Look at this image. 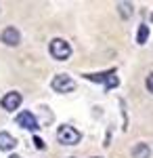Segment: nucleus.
Wrapping results in <instances>:
<instances>
[{"mask_svg": "<svg viewBox=\"0 0 153 158\" xmlns=\"http://www.w3.org/2000/svg\"><path fill=\"white\" fill-rule=\"evenodd\" d=\"M86 80L90 82H103L105 85V91H111L120 85V78L116 70H107V72H99V74H84Z\"/></svg>", "mask_w": 153, "mask_h": 158, "instance_id": "obj_1", "label": "nucleus"}, {"mask_svg": "<svg viewBox=\"0 0 153 158\" xmlns=\"http://www.w3.org/2000/svg\"><path fill=\"white\" fill-rule=\"evenodd\" d=\"M57 139H59V143H63V146H76V143H80L82 133L78 129L69 127V124H61L59 129H57Z\"/></svg>", "mask_w": 153, "mask_h": 158, "instance_id": "obj_2", "label": "nucleus"}, {"mask_svg": "<svg viewBox=\"0 0 153 158\" xmlns=\"http://www.w3.org/2000/svg\"><path fill=\"white\" fill-rule=\"evenodd\" d=\"M48 51H50V55L57 61H65V59H69V55H71L69 42L63 40V38H53L50 44H48Z\"/></svg>", "mask_w": 153, "mask_h": 158, "instance_id": "obj_3", "label": "nucleus"}, {"mask_svg": "<svg viewBox=\"0 0 153 158\" xmlns=\"http://www.w3.org/2000/svg\"><path fill=\"white\" fill-rule=\"evenodd\" d=\"M50 86H53V91H57V93H67V91H73V89H76V80L69 78L67 74H57V76L53 78Z\"/></svg>", "mask_w": 153, "mask_h": 158, "instance_id": "obj_4", "label": "nucleus"}, {"mask_svg": "<svg viewBox=\"0 0 153 158\" xmlns=\"http://www.w3.org/2000/svg\"><path fill=\"white\" fill-rule=\"evenodd\" d=\"M21 101H23L21 93H17V91H9L4 97L0 99V106H2V110H6V112H15V110L21 106Z\"/></svg>", "mask_w": 153, "mask_h": 158, "instance_id": "obj_5", "label": "nucleus"}, {"mask_svg": "<svg viewBox=\"0 0 153 158\" xmlns=\"http://www.w3.org/2000/svg\"><path fill=\"white\" fill-rule=\"evenodd\" d=\"M15 122H17L19 127L27 129V131H32V133H36V131L40 129V127H38V120H36V116L32 112H21V114H17Z\"/></svg>", "mask_w": 153, "mask_h": 158, "instance_id": "obj_6", "label": "nucleus"}, {"mask_svg": "<svg viewBox=\"0 0 153 158\" xmlns=\"http://www.w3.org/2000/svg\"><path fill=\"white\" fill-rule=\"evenodd\" d=\"M0 40H2L6 47H17V44H19V40H21V34H19V30H17V27L9 25V27H4V30H2Z\"/></svg>", "mask_w": 153, "mask_h": 158, "instance_id": "obj_7", "label": "nucleus"}, {"mask_svg": "<svg viewBox=\"0 0 153 158\" xmlns=\"http://www.w3.org/2000/svg\"><path fill=\"white\" fill-rule=\"evenodd\" d=\"M15 146H17V139H15L11 133H6V131H0V150L9 152V150H13Z\"/></svg>", "mask_w": 153, "mask_h": 158, "instance_id": "obj_8", "label": "nucleus"}, {"mask_svg": "<svg viewBox=\"0 0 153 158\" xmlns=\"http://www.w3.org/2000/svg\"><path fill=\"white\" fill-rule=\"evenodd\" d=\"M149 156H151V150L147 143H136L132 150V158H149Z\"/></svg>", "mask_w": 153, "mask_h": 158, "instance_id": "obj_9", "label": "nucleus"}, {"mask_svg": "<svg viewBox=\"0 0 153 158\" xmlns=\"http://www.w3.org/2000/svg\"><path fill=\"white\" fill-rule=\"evenodd\" d=\"M147 38H149V25L141 23L139 32H136V42H139V44H145V42H147Z\"/></svg>", "mask_w": 153, "mask_h": 158, "instance_id": "obj_10", "label": "nucleus"}, {"mask_svg": "<svg viewBox=\"0 0 153 158\" xmlns=\"http://www.w3.org/2000/svg\"><path fill=\"white\" fill-rule=\"evenodd\" d=\"M118 9H120V15H122L124 19H128L130 15H132V4H130V2H120Z\"/></svg>", "mask_w": 153, "mask_h": 158, "instance_id": "obj_11", "label": "nucleus"}, {"mask_svg": "<svg viewBox=\"0 0 153 158\" xmlns=\"http://www.w3.org/2000/svg\"><path fill=\"white\" fill-rule=\"evenodd\" d=\"M145 86H147V91H149V93H153V74H149V76H147Z\"/></svg>", "mask_w": 153, "mask_h": 158, "instance_id": "obj_12", "label": "nucleus"}, {"mask_svg": "<svg viewBox=\"0 0 153 158\" xmlns=\"http://www.w3.org/2000/svg\"><path fill=\"white\" fill-rule=\"evenodd\" d=\"M34 146L38 148V150H44V148H46V146H44V141H42L40 137H34Z\"/></svg>", "mask_w": 153, "mask_h": 158, "instance_id": "obj_13", "label": "nucleus"}, {"mask_svg": "<svg viewBox=\"0 0 153 158\" xmlns=\"http://www.w3.org/2000/svg\"><path fill=\"white\" fill-rule=\"evenodd\" d=\"M9 158H19V156H17V154H13V156H9Z\"/></svg>", "mask_w": 153, "mask_h": 158, "instance_id": "obj_14", "label": "nucleus"}, {"mask_svg": "<svg viewBox=\"0 0 153 158\" xmlns=\"http://www.w3.org/2000/svg\"><path fill=\"white\" fill-rule=\"evenodd\" d=\"M94 158H99V156H94Z\"/></svg>", "mask_w": 153, "mask_h": 158, "instance_id": "obj_15", "label": "nucleus"}]
</instances>
